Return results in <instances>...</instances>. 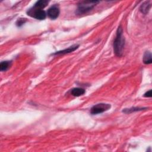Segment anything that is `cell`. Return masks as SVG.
<instances>
[{"instance_id":"obj_1","label":"cell","mask_w":152,"mask_h":152,"mask_svg":"<svg viewBox=\"0 0 152 152\" xmlns=\"http://www.w3.org/2000/svg\"><path fill=\"white\" fill-rule=\"evenodd\" d=\"M125 37L123 36V29L120 26L117 30L116 37L113 42V51L117 57H121L125 47Z\"/></svg>"},{"instance_id":"obj_2","label":"cell","mask_w":152,"mask_h":152,"mask_svg":"<svg viewBox=\"0 0 152 152\" xmlns=\"http://www.w3.org/2000/svg\"><path fill=\"white\" fill-rule=\"evenodd\" d=\"M98 3V1H80L77 6L76 13L78 14H83L91 11Z\"/></svg>"},{"instance_id":"obj_3","label":"cell","mask_w":152,"mask_h":152,"mask_svg":"<svg viewBox=\"0 0 152 152\" xmlns=\"http://www.w3.org/2000/svg\"><path fill=\"white\" fill-rule=\"evenodd\" d=\"M27 14L28 16L33 18L40 20H45L47 15V14L44 10L34 7V6L28 10V11H27Z\"/></svg>"},{"instance_id":"obj_4","label":"cell","mask_w":152,"mask_h":152,"mask_svg":"<svg viewBox=\"0 0 152 152\" xmlns=\"http://www.w3.org/2000/svg\"><path fill=\"white\" fill-rule=\"evenodd\" d=\"M111 105L108 103H100L94 105L90 109V113L92 115H97V114L102 113L110 109Z\"/></svg>"},{"instance_id":"obj_5","label":"cell","mask_w":152,"mask_h":152,"mask_svg":"<svg viewBox=\"0 0 152 152\" xmlns=\"http://www.w3.org/2000/svg\"><path fill=\"white\" fill-rule=\"evenodd\" d=\"M60 13V7L58 6V4H55L52 6H51L47 11V16L49 17V18L55 20L59 17Z\"/></svg>"},{"instance_id":"obj_6","label":"cell","mask_w":152,"mask_h":152,"mask_svg":"<svg viewBox=\"0 0 152 152\" xmlns=\"http://www.w3.org/2000/svg\"><path fill=\"white\" fill-rule=\"evenodd\" d=\"M79 45H74L68 48L64 49V50H61V51L56 52L54 54H53V55H64V54H69V53L75 51V50H77L79 48Z\"/></svg>"},{"instance_id":"obj_7","label":"cell","mask_w":152,"mask_h":152,"mask_svg":"<svg viewBox=\"0 0 152 152\" xmlns=\"http://www.w3.org/2000/svg\"><path fill=\"white\" fill-rule=\"evenodd\" d=\"M86 93V90L82 87H75L71 90V94L75 97H79L83 95Z\"/></svg>"},{"instance_id":"obj_8","label":"cell","mask_w":152,"mask_h":152,"mask_svg":"<svg viewBox=\"0 0 152 152\" xmlns=\"http://www.w3.org/2000/svg\"><path fill=\"white\" fill-rule=\"evenodd\" d=\"M150 8H151V4L150 2L146 1L141 5L140 7V11L143 14H147L148 13Z\"/></svg>"},{"instance_id":"obj_9","label":"cell","mask_w":152,"mask_h":152,"mask_svg":"<svg viewBox=\"0 0 152 152\" xmlns=\"http://www.w3.org/2000/svg\"><path fill=\"white\" fill-rule=\"evenodd\" d=\"M147 108H138V107H132L130 108H125L123 110V112L126 114L131 113L133 112H137V111H141L143 110L147 109Z\"/></svg>"},{"instance_id":"obj_10","label":"cell","mask_w":152,"mask_h":152,"mask_svg":"<svg viewBox=\"0 0 152 152\" xmlns=\"http://www.w3.org/2000/svg\"><path fill=\"white\" fill-rule=\"evenodd\" d=\"M151 53L150 51H146L144 54L143 61L145 64H150L152 62V58H151Z\"/></svg>"},{"instance_id":"obj_11","label":"cell","mask_w":152,"mask_h":152,"mask_svg":"<svg viewBox=\"0 0 152 152\" xmlns=\"http://www.w3.org/2000/svg\"><path fill=\"white\" fill-rule=\"evenodd\" d=\"M48 4L49 1H47V0H40V1H37L34 4V7L43 10L45 7H46L48 6Z\"/></svg>"},{"instance_id":"obj_12","label":"cell","mask_w":152,"mask_h":152,"mask_svg":"<svg viewBox=\"0 0 152 152\" xmlns=\"http://www.w3.org/2000/svg\"><path fill=\"white\" fill-rule=\"evenodd\" d=\"M11 61H3L0 64V70L1 71H7L9 67L11 66Z\"/></svg>"},{"instance_id":"obj_13","label":"cell","mask_w":152,"mask_h":152,"mask_svg":"<svg viewBox=\"0 0 152 152\" xmlns=\"http://www.w3.org/2000/svg\"><path fill=\"white\" fill-rule=\"evenodd\" d=\"M26 22V19H19L17 22H16V25L18 27H21L22 26H23L25 23Z\"/></svg>"},{"instance_id":"obj_14","label":"cell","mask_w":152,"mask_h":152,"mask_svg":"<svg viewBox=\"0 0 152 152\" xmlns=\"http://www.w3.org/2000/svg\"><path fill=\"white\" fill-rule=\"evenodd\" d=\"M144 97L145 98H151V90H149L147 92H146L144 95Z\"/></svg>"}]
</instances>
